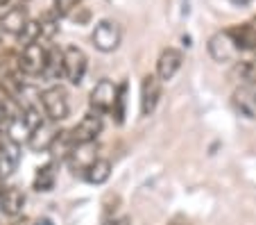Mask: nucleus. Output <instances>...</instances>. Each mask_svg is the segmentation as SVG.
<instances>
[{"mask_svg":"<svg viewBox=\"0 0 256 225\" xmlns=\"http://www.w3.org/2000/svg\"><path fill=\"white\" fill-rule=\"evenodd\" d=\"M48 55H50V46L44 44V41L23 46L20 55L16 57L20 75H25V78H39V75H46V69H48Z\"/></svg>","mask_w":256,"mask_h":225,"instance_id":"1","label":"nucleus"},{"mask_svg":"<svg viewBox=\"0 0 256 225\" xmlns=\"http://www.w3.org/2000/svg\"><path fill=\"white\" fill-rule=\"evenodd\" d=\"M41 107H44V114L48 116V121H66L68 112H70V103H68V93L64 87L59 84H52V87L44 89L41 91Z\"/></svg>","mask_w":256,"mask_h":225,"instance_id":"2","label":"nucleus"},{"mask_svg":"<svg viewBox=\"0 0 256 225\" xmlns=\"http://www.w3.org/2000/svg\"><path fill=\"white\" fill-rule=\"evenodd\" d=\"M118 91H120V84H114L112 80H100V82L91 89V96H88L91 109L102 114V116H104V114H112L114 107H116Z\"/></svg>","mask_w":256,"mask_h":225,"instance_id":"3","label":"nucleus"},{"mask_svg":"<svg viewBox=\"0 0 256 225\" xmlns=\"http://www.w3.org/2000/svg\"><path fill=\"white\" fill-rule=\"evenodd\" d=\"M208 55H211L213 62L218 64H229V62H236L240 57V48L238 44L234 41V37L229 35V30H220L216 35L208 39Z\"/></svg>","mask_w":256,"mask_h":225,"instance_id":"4","label":"nucleus"},{"mask_svg":"<svg viewBox=\"0 0 256 225\" xmlns=\"http://www.w3.org/2000/svg\"><path fill=\"white\" fill-rule=\"evenodd\" d=\"M102 125H104V123H102V114H98L91 109V112L66 134H68L72 146H80V143H96L98 137L102 134Z\"/></svg>","mask_w":256,"mask_h":225,"instance_id":"5","label":"nucleus"},{"mask_svg":"<svg viewBox=\"0 0 256 225\" xmlns=\"http://www.w3.org/2000/svg\"><path fill=\"white\" fill-rule=\"evenodd\" d=\"M91 39H93V46H96L100 53H114L122 41V30L116 21L104 19V21H100V23H96Z\"/></svg>","mask_w":256,"mask_h":225,"instance_id":"6","label":"nucleus"},{"mask_svg":"<svg viewBox=\"0 0 256 225\" xmlns=\"http://www.w3.org/2000/svg\"><path fill=\"white\" fill-rule=\"evenodd\" d=\"M88 69V57L80 46H66L64 48V78L70 84H82Z\"/></svg>","mask_w":256,"mask_h":225,"instance_id":"7","label":"nucleus"},{"mask_svg":"<svg viewBox=\"0 0 256 225\" xmlns=\"http://www.w3.org/2000/svg\"><path fill=\"white\" fill-rule=\"evenodd\" d=\"M62 132L57 130V123L54 121H39L34 125L32 134L28 139V148L34 152H46V150H52L54 143L59 141Z\"/></svg>","mask_w":256,"mask_h":225,"instance_id":"8","label":"nucleus"},{"mask_svg":"<svg viewBox=\"0 0 256 225\" xmlns=\"http://www.w3.org/2000/svg\"><path fill=\"white\" fill-rule=\"evenodd\" d=\"M30 12L25 5H12L7 10L0 12V32L2 35L18 37L30 23Z\"/></svg>","mask_w":256,"mask_h":225,"instance_id":"9","label":"nucleus"},{"mask_svg":"<svg viewBox=\"0 0 256 225\" xmlns=\"http://www.w3.org/2000/svg\"><path fill=\"white\" fill-rule=\"evenodd\" d=\"M161 100V80L156 73L145 75L140 82V116L154 114L156 105Z\"/></svg>","mask_w":256,"mask_h":225,"instance_id":"10","label":"nucleus"},{"mask_svg":"<svg viewBox=\"0 0 256 225\" xmlns=\"http://www.w3.org/2000/svg\"><path fill=\"white\" fill-rule=\"evenodd\" d=\"M182 64H184V53L179 48L168 46V48L161 50L159 59H156V75H159L161 82H170L179 73Z\"/></svg>","mask_w":256,"mask_h":225,"instance_id":"11","label":"nucleus"},{"mask_svg":"<svg viewBox=\"0 0 256 225\" xmlns=\"http://www.w3.org/2000/svg\"><path fill=\"white\" fill-rule=\"evenodd\" d=\"M68 164H70V168L75 173H86L88 168H91V164H96L100 157H98V146L96 143H80V146H75L70 150V155L66 157Z\"/></svg>","mask_w":256,"mask_h":225,"instance_id":"12","label":"nucleus"},{"mask_svg":"<svg viewBox=\"0 0 256 225\" xmlns=\"http://www.w3.org/2000/svg\"><path fill=\"white\" fill-rule=\"evenodd\" d=\"M234 105L247 118H256V82H247L234 91Z\"/></svg>","mask_w":256,"mask_h":225,"instance_id":"13","label":"nucleus"},{"mask_svg":"<svg viewBox=\"0 0 256 225\" xmlns=\"http://www.w3.org/2000/svg\"><path fill=\"white\" fill-rule=\"evenodd\" d=\"M25 207V196L18 186H5L0 189V214L18 216Z\"/></svg>","mask_w":256,"mask_h":225,"instance_id":"14","label":"nucleus"},{"mask_svg":"<svg viewBox=\"0 0 256 225\" xmlns=\"http://www.w3.org/2000/svg\"><path fill=\"white\" fill-rule=\"evenodd\" d=\"M229 35L234 37V41L238 44L240 53L245 50H256V19L254 21H247V23H240V25H232Z\"/></svg>","mask_w":256,"mask_h":225,"instance_id":"15","label":"nucleus"},{"mask_svg":"<svg viewBox=\"0 0 256 225\" xmlns=\"http://www.w3.org/2000/svg\"><path fill=\"white\" fill-rule=\"evenodd\" d=\"M18 162H20V155L16 143H5L0 148V180L10 177L18 168Z\"/></svg>","mask_w":256,"mask_h":225,"instance_id":"16","label":"nucleus"},{"mask_svg":"<svg viewBox=\"0 0 256 225\" xmlns=\"http://www.w3.org/2000/svg\"><path fill=\"white\" fill-rule=\"evenodd\" d=\"M57 171L59 166L54 162L44 164L41 168H36V175H34V189L36 191H50L57 182Z\"/></svg>","mask_w":256,"mask_h":225,"instance_id":"17","label":"nucleus"},{"mask_svg":"<svg viewBox=\"0 0 256 225\" xmlns=\"http://www.w3.org/2000/svg\"><path fill=\"white\" fill-rule=\"evenodd\" d=\"M109 175H112V162L104 159V157H100V159H98L96 164H91V168L84 173V180L91 182V184H104V182L109 180Z\"/></svg>","mask_w":256,"mask_h":225,"instance_id":"18","label":"nucleus"},{"mask_svg":"<svg viewBox=\"0 0 256 225\" xmlns=\"http://www.w3.org/2000/svg\"><path fill=\"white\" fill-rule=\"evenodd\" d=\"M39 28H41V41H52L59 32V16L57 12H44L39 16Z\"/></svg>","mask_w":256,"mask_h":225,"instance_id":"19","label":"nucleus"},{"mask_svg":"<svg viewBox=\"0 0 256 225\" xmlns=\"http://www.w3.org/2000/svg\"><path fill=\"white\" fill-rule=\"evenodd\" d=\"M64 75V50L50 46V55H48V69H46L44 78L48 80H57Z\"/></svg>","mask_w":256,"mask_h":225,"instance_id":"20","label":"nucleus"},{"mask_svg":"<svg viewBox=\"0 0 256 225\" xmlns=\"http://www.w3.org/2000/svg\"><path fill=\"white\" fill-rule=\"evenodd\" d=\"M82 7V0H52V12H57L59 19H68Z\"/></svg>","mask_w":256,"mask_h":225,"instance_id":"21","label":"nucleus"},{"mask_svg":"<svg viewBox=\"0 0 256 225\" xmlns=\"http://www.w3.org/2000/svg\"><path fill=\"white\" fill-rule=\"evenodd\" d=\"M125 105H127V84H120V91H118V100H116V107H114L112 116H116L118 123L125 121Z\"/></svg>","mask_w":256,"mask_h":225,"instance_id":"22","label":"nucleus"},{"mask_svg":"<svg viewBox=\"0 0 256 225\" xmlns=\"http://www.w3.org/2000/svg\"><path fill=\"white\" fill-rule=\"evenodd\" d=\"M104 225H132V220L127 216H120V218H109Z\"/></svg>","mask_w":256,"mask_h":225,"instance_id":"23","label":"nucleus"},{"mask_svg":"<svg viewBox=\"0 0 256 225\" xmlns=\"http://www.w3.org/2000/svg\"><path fill=\"white\" fill-rule=\"evenodd\" d=\"M34 225H52V220H50V218H39Z\"/></svg>","mask_w":256,"mask_h":225,"instance_id":"24","label":"nucleus"},{"mask_svg":"<svg viewBox=\"0 0 256 225\" xmlns=\"http://www.w3.org/2000/svg\"><path fill=\"white\" fill-rule=\"evenodd\" d=\"M170 225H190V223H186V220H172Z\"/></svg>","mask_w":256,"mask_h":225,"instance_id":"25","label":"nucleus"},{"mask_svg":"<svg viewBox=\"0 0 256 225\" xmlns=\"http://www.w3.org/2000/svg\"><path fill=\"white\" fill-rule=\"evenodd\" d=\"M5 146V137H2V127H0V148Z\"/></svg>","mask_w":256,"mask_h":225,"instance_id":"26","label":"nucleus"},{"mask_svg":"<svg viewBox=\"0 0 256 225\" xmlns=\"http://www.w3.org/2000/svg\"><path fill=\"white\" fill-rule=\"evenodd\" d=\"M25 3H30V0H18V5H25Z\"/></svg>","mask_w":256,"mask_h":225,"instance_id":"27","label":"nucleus"}]
</instances>
